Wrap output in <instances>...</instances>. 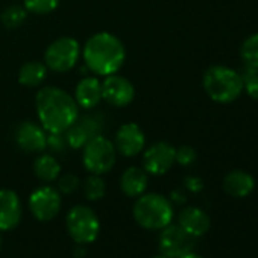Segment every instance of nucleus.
Instances as JSON below:
<instances>
[{
    "label": "nucleus",
    "instance_id": "1",
    "mask_svg": "<svg viewBox=\"0 0 258 258\" xmlns=\"http://www.w3.org/2000/svg\"><path fill=\"white\" fill-rule=\"evenodd\" d=\"M38 120L47 133H66L78 120L79 106L67 91L58 87H43L35 96Z\"/></svg>",
    "mask_w": 258,
    "mask_h": 258
},
{
    "label": "nucleus",
    "instance_id": "2",
    "mask_svg": "<svg viewBox=\"0 0 258 258\" xmlns=\"http://www.w3.org/2000/svg\"><path fill=\"white\" fill-rule=\"evenodd\" d=\"M81 53L87 69L99 76L117 73L126 59L123 43L109 32H99L90 37Z\"/></svg>",
    "mask_w": 258,
    "mask_h": 258
},
{
    "label": "nucleus",
    "instance_id": "3",
    "mask_svg": "<svg viewBox=\"0 0 258 258\" xmlns=\"http://www.w3.org/2000/svg\"><path fill=\"white\" fill-rule=\"evenodd\" d=\"M202 85L208 97L216 103H232L243 93L240 72L226 66H211L205 70Z\"/></svg>",
    "mask_w": 258,
    "mask_h": 258
},
{
    "label": "nucleus",
    "instance_id": "4",
    "mask_svg": "<svg viewBox=\"0 0 258 258\" xmlns=\"http://www.w3.org/2000/svg\"><path fill=\"white\" fill-rule=\"evenodd\" d=\"M134 219L145 229H163L173 219L170 199L158 193H143L134 205Z\"/></svg>",
    "mask_w": 258,
    "mask_h": 258
},
{
    "label": "nucleus",
    "instance_id": "5",
    "mask_svg": "<svg viewBox=\"0 0 258 258\" xmlns=\"http://www.w3.org/2000/svg\"><path fill=\"white\" fill-rule=\"evenodd\" d=\"M115 155L117 151L114 148V143L103 136H96L85 143L82 163L90 173L103 175L114 167Z\"/></svg>",
    "mask_w": 258,
    "mask_h": 258
},
{
    "label": "nucleus",
    "instance_id": "6",
    "mask_svg": "<svg viewBox=\"0 0 258 258\" xmlns=\"http://www.w3.org/2000/svg\"><path fill=\"white\" fill-rule=\"evenodd\" d=\"M81 46L72 37H61L56 38L50 46L46 49L44 53V64L47 69L56 73H66L75 69L81 58Z\"/></svg>",
    "mask_w": 258,
    "mask_h": 258
},
{
    "label": "nucleus",
    "instance_id": "7",
    "mask_svg": "<svg viewBox=\"0 0 258 258\" xmlns=\"http://www.w3.org/2000/svg\"><path fill=\"white\" fill-rule=\"evenodd\" d=\"M66 223L70 237L81 244L94 241L100 231V222L96 213L85 205L73 207L67 214Z\"/></svg>",
    "mask_w": 258,
    "mask_h": 258
},
{
    "label": "nucleus",
    "instance_id": "8",
    "mask_svg": "<svg viewBox=\"0 0 258 258\" xmlns=\"http://www.w3.org/2000/svg\"><path fill=\"white\" fill-rule=\"evenodd\" d=\"M158 246H160V250L163 255H166L169 258H179L188 252H193L195 237L190 235L179 225L169 223L161 231Z\"/></svg>",
    "mask_w": 258,
    "mask_h": 258
},
{
    "label": "nucleus",
    "instance_id": "9",
    "mask_svg": "<svg viewBox=\"0 0 258 258\" xmlns=\"http://www.w3.org/2000/svg\"><path fill=\"white\" fill-rule=\"evenodd\" d=\"M29 208L35 219L41 222L52 220L61 210V193L50 185L40 187L32 191L29 198Z\"/></svg>",
    "mask_w": 258,
    "mask_h": 258
},
{
    "label": "nucleus",
    "instance_id": "10",
    "mask_svg": "<svg viewBox=\"0 0 258 258\" xmlns=\"http://www.w3.org/2000/svg\"><path fill=\"white\" fill-rule=\"evenodd\" d=\"M176 149L167 142H158L148 148L143 155V167L151 175H164L167 173L175 161Z\"/></svg>",
    "mask_w": 258,
    "mask_h": 258
},
{
    "label": "nucleus",
    "instance_id": "11",
    "mask_svg": "<svg viewBox=\"0 0 258 258\" xmlns=\"http://www.w3.org/2000/svg\"><path fill=\"white\" fill-rule=\"evenodd\" d=\"M136 88L126 78L114 73L105 76L102 82V99H105L112 106H126L134 100Z\"/></svg>",
    "mask_w": 258,
    "mask_h": 258
},
{
    "label": "nucleus",
    "instance_id": "12",
    "mask_svg": "<svg viewBox=\"0 0 258 258\" xmlns=\"http://www.w3.org/2000/svg\"><path fill=\"white\" fill-rule=\"evenodd\" d=\"M146 145V137L142 127L137 123H126L118 127L114 139L115 151L123 157H136L139 155Z\"/></svg>",
    "mask_w": 258,
    "mask_h": 258
},
{
    "label": "nucleus",
    "instance_id": "13",
    "mask_svg": "<svg viewBox=\"0 0 258 258\" xmlns=\"http://www.w3.org/2000/svg\"><path fill=\"white\" fill-rule=\"evenodd\" d=\"M16 143L25 152H43L47 148V131L35 121H22L16 129Z\"/></svg>",
    "mask_w": 258,
    "mask_h": 258
},
{
    "label": "nucleus",
    "instance_id": "14",
    "mask_svg": "<svg viewBox=\"0 0 258 258\" xmlns=\"http://www.w3.org/2000/svg\"><path fill=\"white\" fill-rule=\"evenodd\" d=\"M22 220V202L16 191L0 190V231L14 229Z\"/></svg>",
    "mask_w": 258,
    "mask_h": 258
},
{
    "label": "nucleus",
    "instance_id": "15",
    "mask_svg": "<svg viewBox=\"0 0 258 258\" xmlns=\"http://www.w3.org/2000/svg\"><path fill=\"white\" fill-rule=\"evenodd\" d=\"M75 100L82 109H93L102 100V82L94 76L81 79L75 88Z\"/></svg>",
    "mask_w": 258,
    "mask_h": 258
},
{
    "label": "nucleus",
    "instance_id": "16",
    "mask_svg": "<svg viewBox=\"0 0 258 258\" xmlns=\"http://www.w3.org/2000/svg\"><path fill=\"white\" fill-rule=\"evenodd\" d=\"M178 225L196 238L204 235L210 229L211 220L204 210L198 207H187L179 213Z\"/></svg>",
    "mask_w": 258,
    "mask_h": 258
},
{
    "label": "nucleus",
    "instance_id": "17",
    "mask_svg": "<svg viewBox=\"0 0 258 258\" xmlns=\"http://www.w3.org/2000/svg\"><path fill=\"white\" fill-rule=\"evenodd\" d=\"M255 188V179L244 170H232L223 178V190L232 198H246Z\"/></svg>",
    "mask_w": 258,
    "mask_h": 258
},
{
    "label": "nucleus",
    "instance_id": "18",
    "mask_svg": "<svg viewBox=\"0 0 258 258\" xmlns=\"http://www.w3.org/2000/svg\"><path fill=\"white\" fill-rule=\"evenodd\" d=\"M120 188L129 198H139L148 188V173L140 167H129L120 178Z\"/></svg>",
    "mask_w": 258,
    "mask_h": 258
},
{
    "label": "nucleus",
    "instance_id": "19",
    "mask_svg": "<svg viewBox=\"0 0 258 258\" xmlns=\"http://www.w3.org/2000/svg\"><path fill=\"white\" fill-rule=\"evenodd\" d=\"M47 72H49V69L44 62L29 61L22 66V69L19 72V82L23 87H29V88L38 87L46 81Z\"/></svg>",
    "mask_w": 258,
    "mask_h": 258
},
{
    "label": "nucleus",
    "instance_id": "20",
    "mask_svg": "<svg viewBox=\"0 0 258 258\" xmlns=\"http://www.w3.org/2000/svg\"><path fill=\"white\" fill-rule=\"evenodd\" d=\"M34 173L37 175V178H40L44 182H52L55 181L59 173H61V166L56 161L55 157L52 155H41L35 160L34 163Z\"/></svg>",
    "mask_w": 258,
    "mask_h": 258
},
{
    "label": "nucleus",
    "instance_id": "21",
    "mask_svg": "<svg viewBox=\"0 0 258 258\" xmlns=\"http://www.w3.org/2000/svg\"><path fill=\"white\" fill-rule=\"evenodd\" d=\"M240 58L244 62V66L258 69V32L249 35L241 47H240Z\"/></svg>",
    "mask_w": 258,
    "mask_h": 258
},
{
    "label": "nucleus",
    "instance_id": "22",
    "mask_svg": "<svg viewBox=\"0 0 258 258\" xmlns=\"http://www.w3.org/2000/svg\"><path fill=\"white\" fill-rule=\"evenodd\" d=\"M28 17V11L26 8H22L19 5H13V7H8L2 16H0V20H2L4 26L7 29H16V28H20L25 20Z\"/></svg>",
    "mask_w": 258,
    "mask_h": 258
},
{
    "label": "nucleus",
    "instance_id": "23",
    "mask_svg": "<svg viewBox=\"0 0 258 258\" xmlns=\"http://www.w3.org/2000/svg\"><path fill=\"white\" fill-rule=\"evenodd\" d=\"M64 137H66L67 146L72 148V149H81L90 140V137H88V134L85 131V127L78 120L64 133Z\"/></svg>",
    "mask_w": 258,
    "mask_h": 258
},
{
    "label": "nucleus",
    "instance_id": "24",
    "mask_svg": "<svg viewBox=\"0 0 258 258\" xmlns=\"http://www.w3.org/2000/svg\"><path fill=\"white\" fill-rule=\"evenodd\" d=\"M106 185L105 181L100 178V175L91 173L85 181H84V195L88 201H99L105 196Z\"/></svg>",
    "mask_w": 258,
    "mask_h": 258
},
{
    "label": "nucleus",
    "instance_id": "25",
    "mask_svg": "<svg viewBox=\"0 0 258 258\" xmlns=\"http://www.w3.org/2000/svg\"><path fill=\"white\" fill-rule=\"evenodd\" d=\"M240 76L243 79V91H246L250 99L258 100V69L244 66Z\"/></svg>",
    "mask_w": 258,
    "mask_h": 258
},
{
    "label": "nucleus",
    "instance_id": "26",
    "mask_svg": "<svg viewBox=\"0 0 258 258\" xmlns=\"http://www.w3.org/2000/svg\"><path fill=\"white\" fill-rule=\"evenodd\" d=\"M59 5V0H25V8L28 13L44 16L53 13Z\"/></svg>",
    "mask_w": 258,
    "mask_h": 258
},
{
    "label": "nucleus",
    "instance_id": "27",
    "mask_svg": "<svg viewBox=\"0 0 258 258\" xmlns=\"http://www.w3.org/2000/svg\"><path fill=\"white\" fill-rule=\"evenodd\" d=\"M198 158V154L196 151L191 148V146H181L179 149H176V154H175V161L184 167L187 166H191Z\"/></svg>",
    "mask_w": 258,
    "mask_h": 258
},
{
    "label": "nucleus",
    "instance_id": "28",
    "mask_svg": "<svg viewBox=\"0 0 258 258\" xmlns=\"http://www.w3.org/2000/svg\"><path fill=\"white\" fill-rule=\"evenodd\" d=\"M78 187H79V179L72 173L62 175L58 181V191L62 195H72L75 190H78Z\"/></svg>",
    "mask_w": 258,
    "mask_h": 258
},
{
    "label": "nucleus",
    "instance_id": "29",
    "mask_svg": "<svg viewBox=\"0 0 258 258\" xmlns=\"http://www.w3.org/2000/svg\"><path fill=\"white\" fill-rule=\"evenodd\" d=\"M67 146L64 133H49L47 134V148L52 152H64Z\"/></svg>",
    "mask_w": 258,
    "mask_h": 258
},
{
    "label": "nucleus",
    "instance_id": "30",
    "mask_svg": "<svg viewBox=\"0 0 258 258\" xmlns=\"http://www.w3.org/2000/svg\"><path fill=\"white\" fill-rule=\"evenodd\" d=\"M184 185H185V188H187L188 191H191V193H198V191H201V190L204 188V182H202V179L198 178V176H187L185 181H184Z\"/></svg>",
    "mask_w": 258,
    "mask_h": 258
},
{
    "label": "nucleus",
    "instance_id": "31",
    "mask_svg": "<svg viewBox=\"0 0 258 258\" xmlns=\"http://www.w3.org/2000/svg\"><path fill=\"white\" fill-rule=\"evenodd\" d=\"M170 202H176V204H184L185 202V195L181 190H175L170 195Z\"/></svg>",
    "mask_w": 258,
    "mask_h": 258
},
{
    "label": "nucleus",
    "instance_id": "32",
    "mask_svg": "<svg viewBox=\"0 0 258 258\" xmlns=\"http://www.w3.org/2000/svg\"><path fill=\"white\" fill-rule=\"evenodd\" d=\"M179 258H202V256L198 255V253H195V252H188V253H185V255H182Z\"/></svg>",
    "mask_w": 258,
    "mask_h": 258
},
{
    "label": "nucleus",
    "instance_id": "33",
    "mask_svg": "<svg viewBox=\"0 0 258 258\" xmlns=\"http://www.w3.org/2000/svg\"><path fill=\"white\" fill-rule=\"evenodd\" d=\"M154 258H169V256H166V255L161 253V255H157V256H154Z\"/></svg>",
    "mask_w": 258,
    "mask_h": 258
},
{
    "label": "nucleus",
    "instance_id": "34",
    "mask_svg": "<svg viewBox=\"0 0 258 258\" xmlns=\"http://www.w3.org/2000/svg\"><path fill=\"white\" fill-rule=\"evenodd\" d=\"M0 249H2V238H0Z\"/></svg>",
    "mask_w": 258,
    "mask_h": 258
}]
</instances>
